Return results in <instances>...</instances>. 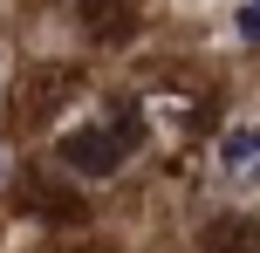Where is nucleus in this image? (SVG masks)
Instances as JSON below:
<instances>
[{
  "mask_svg": "<svg viewBox=\"0 0 260 253\" xmlns=\"http://www.w3.org/2000/svg\"><path fill=\"white\" fill-rule=\"evenodd\" d=\"M130 144H137V117H117V123H96V130H69L55 144V158L69 171H82V178H110L130 158Z\"/></svg>",
  "mask_w": 260,
  "mask_h": 253,
  "instance_id": "obj_1",
  "label": "nucleus"
},
{
  "mask_svg": "<svg viewBox=\"0 0 260 253\" xmlns=\"http://www.w3.org/2000/svg\"><path fill=\"white\" fill-rule=\"evenodd\" d=\"M0 171H7V158H0Z\"/></svg>",
  "mask_w": 260,
  "mask_h": 253,
  "instance_id": "obj_5",
  "label": "nucleus"
},
{
  "mask_svg": "<svg viewBox=\"0 0 260 253\" xmlns=\"http://www.w3.org/2000/svg\"><path fill=\"white\" fill-rule=\"evenodd\" d=\"M219 164L233 178H260V123H240V130L219 137Z\"/></svg>",
  "mask_w": 260,
  "mask_h": 253,
  "instance_id": "obj_2",
  "label": "nucleus"
},
{
  "mask_svg": "<svg viewBox=\"0 0 260 253\" xmlns=\"http://www.w3.org/2000/svg\"><path fill=\"white\" fill-rule=\"evenodd\" d=\"M130 27V0H89V34H110L117 41Z\"/></svg>",
  "mask_w": 260,
  "mask_h": 253,
  "instance_id": "obj_3",
  "label": "nucleus"
},
{
  "mask_svg": "<svg viewBox=\"0 0 260 253\" xmlns=\"http://www.w3.org/2000/svg\"><path fill=\"white\" fill-rule=\"evenodd\" d=\"M240 34L260 41V0H247V7H240Z\"/></svg>",
  "mask_w": 260,
  "mask_h": 253,
  "instance_id": "obj_4",
  "label": "nucleus"
}]
</instances>
